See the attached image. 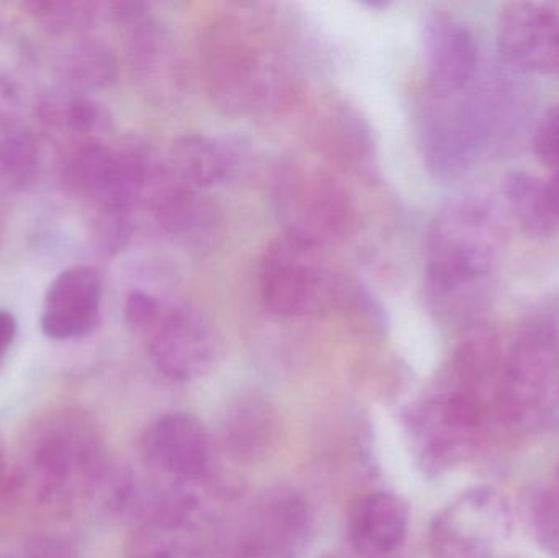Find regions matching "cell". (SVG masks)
Masks as SVG:
<instances>
[{"label":"cell","mask_w":559,"mask_h":558,"mask_svg":"<svg viewBox=\"0 0 559 558\" xmlns=\"http://www.w3.org/2000/svg\"><path fill=\"white\" fill-rule=\"evenodd\" d=\"M107 464L88 416L61 409L38 422L23 439L16 491L39 507H59L78 491H94Z\"/></svg>","instance_id":"cell-1"},{"label":"cell","mask_w":559,"mask_h":558,"mask_svg":"<svg viewBox=\"0 0 559 558\" xmlns=\"http://www.w3.org/2000/svg\"><path fill=\"white\" fill-rule=\"evenodd\" d=\"M559 400V298L538 305L519 328L501 363L495 402L508 428L535 429Z\"/></svg>","instance_id":"cell-2"},{"label":"cell","mask_w":559,"mask_h":558,"mask_svg":"<svg viewBox=\"0 0 559 558\" xmlns=\"http://www.w3.org/2000/svg\"><path fill=\"white\" fill-rule=\"evenodd\" d=\"M501 216L488 200L465 197L447 205L430 228L427 284L452 295L491 274L504 248Z\"/></svg>","instance_id":"cell-3"},{"label":"cell","mask_w":559,"mask_h":558,"mask_svg":"<svg viewBox=\"0 0 559 558\" xmlns=\"http://www.w3.org/2000/svg\"><path fill=\"white\" fill-rule=\"evenodd\" d=\"M496 123V104L485 91H463L449 98L432 97L420 124L427 169L450 182L472 169Z\"/></svg>","instance_id":"cell-4"},{"label":"cell","mask_w":559,"mask_h":558,"mask_svg":"<svg viewBox=\"0 0 559 558\" xmlns=\"http://www.w3.org/2000/svg\"><path fill=\"white\" fill-rule=\"evenodd\" d=\"M319 249L286 235L269 246L261 265L262 298L269 310L302 317L344 304L347 287L325 268Z\"/></svg>","instance_id":"cell-5"},{"label":"cell","mask_w":559,"mask_h":558,"mask_svg":"<svg viewBox=\"0 0 559 558\" xmlns=\"http://www.w3.org/2000/svg\"><path fill=\"white\" fill-rule=\"evenodd\" d=\"M203 72L213 102L228 114H248L272 94L274 64L236 20L216 23L206 36Z\"/></svg>","instance_id":"cell-6"},{"label":"cell","mask_w":559,"mask_h":558,"mask_svg":"<svg viewBox=\"0 0 559 558\" xmlns=\"http://www.w3.org/2000/svg\"><path fill=\"white\" fill-rule=\"evenodd\" d=\"M275 199L286 236L321 246L344 238L352 205L344 187L321 167L292 164L278 174Z\"/></svg>","instance_id":"cell-7"},{"label":"cell","mask_w":559,"mask_h":558,"mask_svg":"<svg viewBox=\"0 0 559 558\" xmlns=\"http://www.w3.org/2000/svg\"><path fill=\"white\" fill-rule=\"evenodd\" d=\"M311 510L299 491H264L226 544L225 558H298L308 543Z\"/></svg>","instance_id":"cell-8"},{"label":"cell","mask_w":559,"mask_h":558,"mask_svg":"<svg viewBox=\"0 0 559 558\" xmlns=\"http://www.w3.org/2000/svg\"><path fill=\"white\" fill-rule=\"evenodd\" d=\"M511 530L506 501L491 488L460 495L437 518L432 546L439 558H491Z\"/></svg>","instance_id":"cell-9"},{"label":"cell","mask_w":559,"mask_h":558,"mask_svg":"<svg viewBox=\"0 0 559 558\" xmlns=\"http://www.w3.org/2000/svg\"><path fill=\"white\" fill-rule=\"evenodd\" d=\"M147 337L157 369L174 380L206 376L215 369L223 353L215 324L195 308L164 310Z\"/></svg>","instance_id":"cell-10"},{"label":"cell","mask_w":559,"mask_h":558,"mask_svg":"<svg viewBox=\"0 0 559 558\" xmlns=\"http://www.w3.org/2000/svg\"><path fill=\"white\" fill-rule=\"evenodd\" d=\"M483 400L455 387L433 399L417 423V441L424 461L432 468H447L465 461L481 435Z\"/></svg>","instance_id":"cell-11"},{"label":"cell","mask_w":559,"mask_h":558,"mask_svg":"<svg viewBox=\"0 0 559 558\" xmlns=\"http://www.w3.org/2000/svg\"><path fill=\"white\" fill-rule=\"evenodd\" d=\"M499 49L512 68L559 75V2H515L499 20Z\"/></svg>","instance_id":"cell-12"},{"label":"cell","mask_w":559,"mask_h":558,"mask_svg":"<svg viewBox=\"0 0 559 558\" xmlns=\"http://www.w3.org/2000/svg\"><path fill=\"white\" fill-rule=\"evenodd\" d=\"M143 455L153 472L170 485H195L209 474V436L193 416L170 413L147 428Z\"/></svg>","instance_id":"cell-13"},{"label":"cell","mask_w":559,"mask_h":558,"mask_svg":"<svg viewBox=\"0 0 559 558\" xmlns=\"http://www.w3.org/2000/svg\"><path fill=\"white\" fill-rule=\"evenodd\" d=\"M424 56L432 97L449 98L472 85L478 72V45L472 29L447 12L424 23Z\"/></svg>","instance_id":"cell-14"},{"label":"cell","mask_w":559,"mask_h":558,"mask_svg":"<svg viewBox=\"0 0 559 558\" xmlns=\"http://www.w3.org/2000/svg\"><path fill=\"white\" fill-rule=\"evenodd\" d=\"M100 307V274L87 265L68 269L46 292L41 331L49 340H81L97 328Z\"/></svg>","instance_id":"cell-15"},{"label":"cell","mask_w":559,"mask_h":558,"mask_svg":"<svg viewBox=\"0 0 559 558\" xmlns=\"http://www.w3.org/2000/svg\"><path fill=\"white\" fill-rule=\"evenodd\" d=\"M128 558H209L197 517L150 511L128 547Z\"/></svg>","instance_id":"cell-16"},{"label":"cell","mask_w":559,"mask_h":558,"mask_svg":"<svg viewBox=\"0 0 559 558\" xmlns=\"http://www.w3.org/2000/svg\"><path fill=\"white\" fill-rule=\"evenodd\" d=\"M233 163L235 159L223 144L202 134L177 138L170 146V174L192 190L209 189L225 180Z\"/></svg>","instance_id":"cell-17"},{"label":"cell","mask_w":559,"mask_h":558,"mask_svg":"<svg viewBox=\"0 0 559 558\" xmlns=\"http://www.w3.org/2000/svg\"><path fill=\"white\" fill-rule=\"evenodd\" d=\"M277 416L261 399H242L226 413L225 442L239 461L264 458L277 439Z\"/></svg>","instance_id":"cell-18"},{"label":"cell","mask_w":559,"mask_h":558,"mask_svg":"<svg viewBox=\"0 0 559 558\" xmlns=\"http://www.w3.org/2000/svg\"><path fill=\"white\" fill-rule=\"evenodd\" d=\"M365 553L388 556L403 546L407 534V510L400 498L384 491L365 498L355 524Z\"/></svg>","instance_id":"cell-19"},{"label":"cell","mask_w":559,"mask_h":558,"mask_svg":"<svg viewBox=\"0 0 559 558\" xmlns=\"http://www.w3.org/2000/svg\"><path fill=\"white\" fill-rule=\"evenodd\" d=\"M502 192L515 222L534 239H551L559 233V218L551 209L545 182L528 173H511L502 182Z\"/></svg>","instance_id":"cell-20"},{"label":"cell","mask_w":559,"mask_h":558,"mask_svg":"<svg viewBox=\"0 0 559 558\" xmlns=\"http://www.w3.org/2000/svg\"><path fill=\"white\" fill-rule=\"evenodd\" d=\"M64 74L72 94L100 91L117 79V58L107 45L81 43L66 58Z\"/></svg>","instance_id":"cell-21"},{"label":"cell","mask_w":559,"mask_h":558,"mask_svg":"<svg viewBox=\"0 0 559 558\" xmlns=\"http://www.w3.org/2000/svg\"><path fill=\"white\" fill-rule=\"evenodd\" d=\"M39 173V147L26 131H13L0 141V180L13 190L35 183Z\"/></svg>","instance_id":"cell-22"},{"label":"cell","mask_w":559,"mask_h":558,"mask_svg":"<svg viewBox=\"0 0 559 558\" xmlns=\"http://www.w3.org/2000/svg\"><path fill=\"white\" fill-rule=\"evenodd\" d=\"M36 22L51 33L78 32L87 28L98 15V5L79 0H33L25 3Z\"/></svg>","instance_id":"cell-23"},{"label":"cell","mask_w":559,"mask_h":558,"mask_svg":"<svg viewBox=\"0 0 559 558\" xmlns=\"http://www.w3.org/2000/svg\"><path fill=\"white\" fill-rule=\"evenodd\" d=\"M49 120L64 127L69 133L85 136L95 133L107 124L108 117L100 104L85 95L68 94L64 100L58 98L48 105Z\"/></svg>","instance_id":"cell-24"},{"label":"cell","mask_w":559,"mask_h":558,"mask_svg":"<svg viewBox=\"0 0 559 558\" xmlns=\"http://www.w3.org/2000/svg\"><path fill=\"white\" fill-rule=\"evenodd\" d=\"M535 157L544 166L559 170V105L545 111L532 138Z\"/></svg>","instance_id":"cell-25"},{"label":"cell","mask_w":559,"mask_h":558,"mask_svg":"<svg viewBox=\"0 0 559 558\" xmlns=\"http://www.w3.org/2000/svg\"><path fill=\"white\" fill-rule=\"evenodd\" d=\"M163 313L160 305L150 295L141 294V292L128 295L127 304H124V317H127L128 324L138 333L147 336L159 323Z\"/></svg>","instance_id":"cell-26"},{"label":"cell","mask_w":559,"mask_h":558,"mask_svg":"<svg viewBox=\"0 0 559 558\" xmlns=\"http://www.w3.org/2000/svg\"><path fill=\"white\" fill-rule=\"evenodd\" d=\"M2 558H75L64 539L58 537H35L7 553Z\"/></svg>","instance_id":"cell-27"},{"label":"cell","mask_w":559,"mask_h":558,"mask_svg":"<svg viewBox=\"0 0 559 558\" xmlns=\"http://www.w3.org/2000/svg\"><path fill=\"white\" fill-rule=\"evenodd\" d=\"M16 331H19V327H16L15 317L10 311L0 310V364L3 363L7 354L12 349Z\"/></svg>","instance_id":"cell-28"},{"label":"cell","mask_w":559,"mask_h":558,"mask_svg":"<svg viewBox=\"0 0 559 558\" xmlns=\"http://www.w3.org/2000/svg\"><path fill=\"white\" fill-rule=\"evenodd\" d=\"M548 200H550L551 209L559 218V170H554L550 179L545 182Z\"/></svg>","instance_id":"cell-29"},{"label":"cell","mask_w":559,"mask_h":558,"mask_svg":"<svg viewBox=\"0 0 559 558\" xmlns=\"http://www.w3.org/2000/svg\"><path fill=\"white\" fill-rule=\"evenodd\" d=\"M7 472V454H5V444H3L2 435H0V484H2L3 478H5Z\"/></svg>","instance_id":"cell-30"},{"label":"cell","mask_w":559,"mask_h":558,"mask_svg":"<svg viewBox=\"0 0 559 558\" xmlns=\"http://www.w3.org/2000/svg\"><path fill=\"white\" fill-rule=\"evenodd\" d=\"M551 497H554V500L557 501L559 507V464L557 467V472H555V484H554V490L550 491Z\"/></svg>","instance_id":"cell-31"},{"label":"cell","mask_w":559,"mask_h":558,"mask_svg":"<svg viewBox=\"0 0 559 558\" xmlns=\"http://www.w3.org/2000/svg\"><path fill=\"white\" fill-rule=\"evenodd\" d=\"M322 558H338V557L331 556V557H322Z\"/></svg>","instance_id":"cell-32"}]
</instances>
